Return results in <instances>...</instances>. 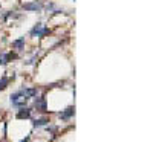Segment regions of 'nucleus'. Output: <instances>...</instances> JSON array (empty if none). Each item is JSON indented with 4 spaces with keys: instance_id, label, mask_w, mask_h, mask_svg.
<instances>
[{
    "instance_id": "obj_1",
    "label": "nucleus",
    "mask_w": 153,
    "mask_h": 142,
    "mask_svg": "<svg viewBox=\"0 0 153 142\" xmlns=\"http://www.w3.org/2000/svg\"><path fill=\"white\" fill-rule=\"evenodd\" d=\"M28 99H29V98L25 96V95L22 93V90H19V92H16V93L11 95V104L14 106V107H17V109H22V107L26 106Z\"/></svg>"
},
{
    "instance_id": "obj_2",
    "label": "nucleus",
    "mask_w": 153,
    "mask_h": 142,
    "mask_svg": "<svg viewBox=\"0 0 153 142\" xmlns=\"http://www.w3.org/2000/svg\"><path fill=\"white\" fill-rule=\"evenodd\" d=\"M48 32H49L48 28H45L42 23H37L35 26H34V29L31 31V35H32V37H45Z\"/></svg>"
},
{
    "instance_id": "obj_3",
    "label": "nucleus",
    "mask_w": 153,
    "mask_h": 142,
    "mask_svg": "<svg viewBox=\"0 0 153 142\" xmlns=\"http://www.w3.org/2000/svg\"><path fill=\"white\" fill-rule=\"evenodd\" d=\"M74 115H75V107H68L66 110H63V112H60L58 113V118L61 119V121H69L71 118H74Z\"/></svg>"
},
{
    "instance_id": "obj_4",
    "label": "nucleus",
    "mask_w": 153,
    "mask_h": 142,
    "mask_svg": "<svg viewBox=\"0 0 153 142\" xmlns=\"http://www.w3.org/2000/svg\"><path fill=\"white\" fill-rule=\"evenodd\" d=\"M34 107L38 110V112H45L48 109V104H46V99L45 98H37L34 101Z\"/></svg>"
},
{
    "instance_id": "obj_5",
    "label": "nucleus",
    "mask_w": 153,
    "mask_h": 142,
    "mask_svg": "<svg viewBox=\"0 0 153 142\" xmlns=\"http://www.w3.org/2000/svg\"><path fill=\"white\" fill-rule=\"evenodd\" d=\"M29 118H31V109L22 107L17 112V119H29Z\"/></svg>"
},
{
    "instance_id": "obj_6",
    "label": "nucleus",
    "mask_w": 153,
    "mask_h": 142,
    "mask_svg": "<svg viewBox=\"0 0 153 142\" xmlns=\"http://www.w3.org/2000/svg\"><path fill=\"white\" fill-rule=\"evenodd\" d=\"M23 9H26V11H40V9H42V5L37 3V2L25 3V5H23Z\"/></svg>"
},
{
    "instance_id": "obj_7",
    "label": "nucleus",
    "mask_w": 153,
    "mask_h": 142,
    "mask_svg": "<svg viewBox=\"0 0 153 142\" xmlns=\"http://www.w3.org/2000/svg\"><path fill=\"white\" fill-rule=\"evenodd\" d=\"M0 57L3 58V61H5V63H8V61H12V60H17V58H19V57H17L16 54H12V52H8V54H2Z\"/></svg>"
},
{
    "instance_id": "obj_8",
    "label": "nucleus",
    "mask_w": 153,
    "mask_h": 142,
    "mask_svg": "<svg viewBox=\"0 0 153 142\" xmlns=\"http://www.w3.org/2000/svg\"><path fill=\"white\" fill-rule=\"evenodd\" d=\"M34 127H43V125H48L49 124V119L48 118H40V119H34Z\"/></svg>"
},
{
    "instance_id": "obj_9",
    "label": "nucleus",
    "mask_w": 153,
    "mask_h": 142,
    "mask_svg": "<svg viewBox=\"0 0 153 142\" xmlns=\"http://www.w3.org/2000/svg\"><path fill=\"white\" fill-rule=\"evenodd\" d=\"M22 93H23L25 96L31 98V96H35V95H37V90H35V89H22Z\"/></svg>"
},
{
    "instance_id": "obj_10",
    "label": "nucleus",
    "mask_w": 153,
    "mask_h": 142,
    "mask_svg": "<svg viewBox=\"0 0 153 142\" xmlns=\"http://www.w3.org/2000/svg\"><path fill=\"white\" fill-rule=\"evenodd\" d=\"M9 81H11V78H8V76H2V78H0V90H5L8 87Z\"/></svg>"
},
{
    "instance_id": "obj_11",
    "label": "nucleus",
    "mask_w": 153,
    "mask_h": 142,
    "mask_svg": "<svg viewBox=\"0 0 153 142\" xmlns=\"http://www.w3.org/2000/svg\"><path fill=\"white\" fill-rule=\"evenodd\" d=\"M23 46H25V38H20V40H16L12 43V47H16V49H22Z\"/></svg>"
},
{
    "instance_id": "obj_12",
    "label": "nucleus",
    "mask_w": 153,
    "mask_h": 142,
    "mask_svg": "<svg viewBox=\"0 0 153 142\" xmlns=\"http://www.w3.org/2000/svg\"><path fill=\"white\" fill-rule=\"evenodd\" d=\"M5 64H6V63L3 61V58H2V57H0V66H5Z\"/></svg>"
},
{
    "instance_id": "obj_13",
    "label": "nucleus",
    "mask_w": 153,
    "mask_h": 142,
    "mask_svg": "<svg viewBox=\"0 0 153 142\" xmlns=\"http://www.w3.org/2000/svg\"><path fill=\"white\" fill-rule=\"evenodd\" d=\"M20 142H31V138H26V139H23V141H20Z\"/></svg>"
}]
</instances>
